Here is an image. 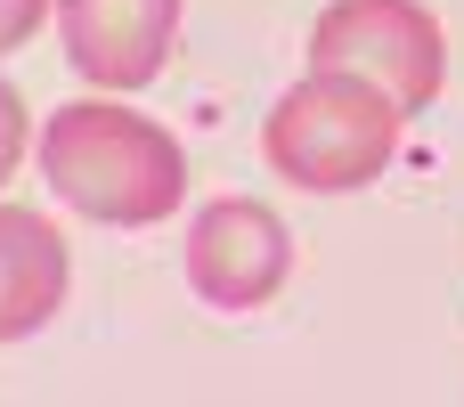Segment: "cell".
Segmentation results:
<instances>
[{
	"instance_id": "6da1fadb",
	"label": "cell",
	"mask_w": 464,
	"mask_h": 407,
	"mask_svg": "<svg viewBox=\"0 0 464 407\" xmlns=\"http://www.w3.org/2000/svg\"><path fill=\"white\" fill-rule=\"evenodd\" d=\"M33 155H41V179L57 188V204H73L98 228H155L188 204V147L155 114H130L114 90L57 106L41 122Z\"/></svg>"
},
{
	"instance_id": "7a4b0ae2",
	"label": "cell",
	"mask_w": 464,
	"mask_h": 407,
	"mask_svg": "<svg viewBox=\"0 0 464 407\" xmlns=\"http://www.w3.org/2000/svg\"><path fill=\"white\" fill-rule=\"evenodd\" d=\"M400 122L408 106L367 82V73H343V65H310L261 122V155L277 179L310 188V196H351L367 179H383L392 147H400Z\"/></svg>"
},
{
	"instance_id": "3957f363",
	"label": "cell",
	"mask_w": 464,
	"mask_h": 407,
	"mask_svg": "<svg viewBox=\"0 0 464 407\" xmlns=\"http://www.w3.org/2000/svg\"><path fill=\"white\" fill-rule=\"evenodd\" d=\"M310 65L367 73L408 114H424L449 82V33L424 0H326L310 24Z\"/></svg>"
},
{
	"instance_id": "277c9868",
	"label": "cell",
	"mask_w": 464,
	"mask_h": 407,
	"mask_svg": "<svg viewBox=\"0 0 464 407\" xmlns=\"http://www.w3.org/2000/svg\"><path fill=\"white\" fill-rule=\"evenodd\" d=\"M179 269L196 286L204 310H261L277 302L285 269H294V237L269 204L253 196H212L196 220H188V245H179Z\"/></svg>"
},
{
	"instance_id": "5b68a950",
	"label": "cell",
	"mask_w": 464,
	"mask_h": 407,
	"mask_svg": "<svg viewBox=\"0 0 464 407\" xmlns=\"http://www.w3.org/2000/svg\"><path fill=\"white\" fill-rule=\"evenodd\" d=\"M179 8L188 0H57V41H65V65L90 82V90H147L163 65H171V41H179Z\"/></svg>"
},
{
	"instance_id": "8992f818",
	"label": "cell",
	"mask_w": 464,
	"mask_h": 407,
	"mask_svg": "<svg viewBox=\"0 0 464 407\" xmlns=\"http://www.w3.org/2000/svg\"><path fill=\"white\" fill-rule=\"evenodd\" d=\"M65 286H73V253L57 220L33 204H0V343L41 334L65 310Z\"/></svg>"
},
{
	"instance_id": "52a82bcc",
	"label": "cell",
	"mask_w": 464,
	"mask_h": 407,
	"mask_svg": "<svg viewBox=\"0 0 464 407\" xmlns=\"http://www.w3.org/2000/svg\"><path fill=\"white\" fill-rule=\"evenodd\" d=\"M24 147H33V114H24V98H16V90L0 82V179H16Z\"/></svg>"
},
{
	"instance_id": "ba28073f",
	"label": "cell",
	"mask_w": 464,
	"mask_h": 407,
	"mask_svg": "<svg viewBox=\"0 0 464 407\" xmlns=\"http://www.w3.org/2000/svg\"><path fill=\"white\" fill-rule=\"evenodd\" d=\"M49 8H57V0H0V57H8V49H24V41L49 24Z\"/></svg>"
}]
</instances>
